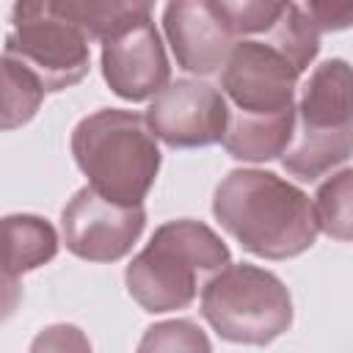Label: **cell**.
Returning a JSON list of instances; mask_svg holds the SVG:
<instances>
[{
	"instance_id": "21",
	"label": "cell",
	"mask_w": 353,
	"mask_h": 353,
	"mask_svg": "<svg viewBox=\"0 0 353 353\" xmlns=\"http://www.w3.org/2000/svg\"><path fill=\"white\" fill-rule=\"evenodd\" d=\"M317 33L323 30H342L353 19V3H303L301 6Z\"/></svg>"
},
{
	"instance_id": "8",
	"label": "cell",
	"mask_w": 353,
	"mask_h": 353,
	"mask_svg": "<svg viewBox=\"0 0 353 353\" xmlns=\"http://www.w3.org/2000/svg\"><path fill=\"white\" fill-rule=\"evenodd\" d=\"M146 226L141 207H124L102 199L88 185L80 188L61 212L66 248L88 262H116L132 251Z\"/></svg>"
},
{
	"instance_id": "9",
	"label": "cell",
	"mask_w": 353,
	"mask_h": 353,
	"mask_svg": "<svg viewBox=\"0 0 353 353\" xmlns=\"http://www.w3.org/2000/svg\"><path fill=\"white\" fill-rule=\"evenodd\" d=\"M226 113V99L215 85L182 77L154 94L143 119L154 141L171 149H199L223 138Z\"/></svg>"
},
{
	"instance_id": "7",
	"label": "cell",
	"mask_w": 353,
	"mask_h": 353,
	"mask_svg": "<svg viewBox=\"0 0 353 353\" xmlns=\"http://www.w3.org/2000/svg\"><path fill=\"white\" fill-rule=\"evenodd\" d=\"M298 77L301 72L270 41H234L221 69V94L237 113H287L295 110Z\"/></svg>"
},
{
	"instance_id": "19",
	"label": "cell",
	"mask_w": 353,
	"mask_h": 353,
	"mask_svg": "<svg viewBox=\"0 0 353 353\" xmlns=\"http://www.w3.org/2000/svg\"><path fill=\"white\" fill-rule=\"evenodd\" d=\"M284 6L287 3H270V0H215V8L234 33V39L270 30L281 17Z\"/></svg>"
},
{
	"instance_id": "12",
	"label": "cell",
	"mask_w": 353,
	"mask_h": 353,
	"mask_svg": "<svg viewBox=\"0 0 353 353\" xmlns=\"http://www.w3.org/2000/svg\"><path fill=\"white\" fill-rule=\"evenodd\" d=\"M292 130H295V110L270 113V116L229 110L221 143L237 160L262 163L279 157L287 149Z\"/></svg>"
},
{
	"instance_id": "2",
	"label": "cell",
	"mask_w": 353,
	"mask_h": 353,
	"mask_svg": "<svg viewBox=\"0 0 353 353\" xmlns=\"http://www.w3.org/2000/svg\"><path fill=\"white\" fill-rule=\"evenodd\" d=\"M72 154L102 199L141 207L160 171V149L146 119L121 108H102L77 121Z\"/></svg>"
},
{
	"instance_id": "11",
	"label": "cell",
	"mask_w": 353,
	"mask_h": 353,
	"mask_svg": "<svg viewBox=\"0 0 353 353\" xmlns=\"http://www.w3.org/2000/svg\"><path fill=\"white\" fill-rule=\"evenodd\" d=\"M165 39L176 63L185 72L212 74L221 72L232 47L234 33L215 8V0H174L163 11Z\"/></svg>"
},
{
	"instance_id": "5",
	"label": "cell",
	"mask_w": 353,
	"mask_h": 353,
	"mask_svg": "<svg viewBox=\"0 0 353 353\" xmlns=\"http://www.w3.org/2000/svg\"><path fill=\"white\" fill-rule=\"evenodd\" d=\"M201 317L226 342L270 345L292 325V295L265 268L226 265L201 290Z\"/></svg>"
},
{
	"instance_id": "1",
	"label": "cell",
	"mask_w": 353,
	"mask_h": 353,
	"mask_svg": "<svg viewBox=\"0 0 353 353\" xmlns=\"http://www.w3.org/2000/svg\"><path fill=\"white\" fill-rule=\"evenodd\" d=\"M215 221L248 251L265 259H290L317 240L309 196L273 171H229L212 196Z\"/></svg>"
},
{
	"instance_id": "20",
	"label": "cell",
	"mask_w": 353,
	"mask_h": 353,
	"mask_svg": "<svg viewBox=\"0 0 353 353\" xmlns=\"http://www.w3.org/2000/svg\"><path fill=\"white\" fill-rule=\"evenodd\" d=\"M30 353H91V342L77 325L55 323L36 334Z\"/></svg>"
},
{
	"instance_id": "17",
	"label": "cell",
	"mask_w": 353,
	"mask_h": 353,
	"mask_svg": "<svg viewBox=\"0 0 353 353\" xmlns=\"http://www.w3.org/2000/svg\"><path fill=\"white\" fill-rule=\"evenodd\" d=\"M350 207H353V171L342 168L339 174L328 176V182H323L317 188V196L312 201L317 232H325V234L347 243L350 229H353Z\"/></svg>"
},
{
	"instance_id": "15",
	"label": "cell",
	"mask_w": 353,
	"mask_h": 353,
	"mask_svg": "<svg viewBox=\"0 0 353 353\" xmlns=\"http://www.w3.org/2000/svg\"><path fill=\"white\" fill-rule=\"evenodd\" d=\"M44 102V88L22 63L0 55V132L28 124Z\"/></svg>"
},
{
	"instance_id": "18",
	"label": "cell",
	"mask_w": 353,
	"mask_h": 353,
	"mask_svg": "<svg viewBox=\"0 0 353 353\" xmlns=\"http://www.w3.org/2000/svg\"><path fill=\"white\" fill-rule=\"evenodd\" d=\"M135 353H212V345L199 323L163 320L143 331Z\"/></svg>"
},
{
	"instance_id": "16",
	"label": "cell",
	"mask_w": 353,
	"mask_h": 353,
	"mask_svg": "<svg viewBox=\"0 0 353 353\" xmlns=\"http://www.w3.org/2000/svg\"><path fill=\"white\" fill-rule=\"evenodd\" d=\"M301 74L309 69V63L314 61L317 50H320V33L312 25V19L306 17V11L301 8V3H287L281 17L276 19V25L270 28V39H268Z\"/></svg>"
},
{
	"instance_id": "13",
	"label": "cell",
	"mask_w": 353,
	"mask_h": 353,
	"mask_svg": "<svg viewBox=\"0 0 353 353\" xmlns=\"http://www.w3.org/2000/svg\"><path fill=\"white\" fill-rule=\"evenodd\" d=\"M55 254H58V234L47 218L28 212L0 218V262L14 276L47 265Z\"/></svg>"
},
{
	"instance_id": "3",
	"label": "cell",
	"mask_w": 353,
	"mask_h": 353,
	"mask_svg": "<svg viewBox=\"0 0 353 353\" xmlns=\"http://www.w3.org/2000/svg\"><path fill=\"white\" fill-rule=\"evenodd\" d=\"M226 265V243L207 223L179 218L154 229L146 248L127 265L124 281L143 312L163 314L185 309L199 292V279Z\"/></svg>"
},
{
	"instance_id": "6",
	"label": "cell",
	"mask_w": 353,
	"mask_h": 353,
	"mask_svg": "<svg viewBox=\"0 0 353 353\" xmlns=\"http://www.w3.org/2000/svg\"><path fill=\"white\" fill-rule=\"evenodd\" d=\"M6 55L36 74L44 94L63 91L88 74V39L55 8V3H17Z\"/></svg>"
},
{
	"instance_id": "4",
	"label": "cell",
	"mask_w": 353,
	"mask_h": 353,
	"mask_svg": "<svg viewBox=\"0 0 353 353\" xmlns=\"http://www.w3.org/2000/svg\"><path fill=\"white\" fill-rule=\"evenodd\" d=\"M350 157V66L342 58L323 61L301 85L295 130L281 152L284 168L314 182Z\"/></svg>"
},
{
	"instance_id": "10",
	"label": "cell",
	"mask_w": 353,
	"mask_h": 353,
	"mask_svg": "<svg viewBox=\"0 0 353 353\" xmlns=\"http://www.w3.org/2000/svg\"><path fill=\"white\" fill-rule=\"evenodd\" d=\"M168 58L152 17H141L102 41V77L121 99L141 102L168 85Z\"/></svg>"
},
{
	"instance_id": "14",
	"label": "cell",
	"mask_w": 353,
	"mask_h": 353,
	"mask_svg": "<svg viewBox=\"0 0 353 353\" xmlns=\"http://www.w3.org/2000/svg\"><path fill=\"white\" fill-rule=\"evenodd\" d=\"M55 8L91 41H105L108 36H113L116 30H121L124 25L141 19V17H152V6L149 3H119V0H102V3H91V0H66V3H55Z\"/></svg>"
}]
</instances>
